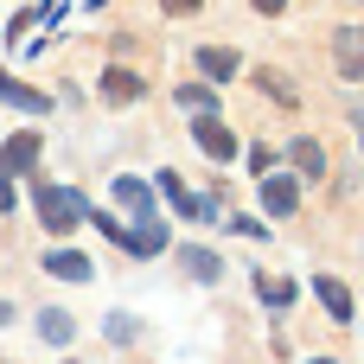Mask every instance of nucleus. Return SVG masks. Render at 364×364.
Instances as JSON below:
<instances>
[{"mask_svg": "<svg viewBox=\"0 0 364 364\" xmlns=\"http://www.w3.org/2000/svg\"><path fill=\"white\" fill-rule=\"evenodd\" d=\"M45 269H51V275H64V282H90V262H83L77 250H51V256H45Z\"/></svg>", "mask_w": 364, "mask_h": 364, "instance_id": "13", "label": "nucleus"}, {"mask_svg": "<svg viewBox=\"0 0 364 364\" xmlns=\"http://www.w3.org/2000/svg\"><path fill=\"white\" fill-rule=\"evenodd\" d=\"M192 134H198L205 160H230V154H237V134H230V128H224L218 115H198V128H192Z\"/></svg>", "mask_w": 364, "mask_h": 364, "instance_id": "5", "label": "nucleus"}, {"mask_svg": "<svg viewBox=\"0 0 364 364\" xmlns=\"http://www.w3.org/2000/svg\"><path fill=\"white\" fill-rule=\"evenodd\" d=\"M115 205L134 218V243H141V256H160V250H166V224H160V211H154V192H147L141 179H115Z\"/></svg>", "mask_w": 364, "mask_h": 364, "instance_id": "1", "label": "nucleus"}, {"mask_svg": "<svg viewBox=\"0 0 364 364\" xmlns=\"http://www.w3.org/2000/svg\"><path fill=\"white\" fill-rule=\"evenodd\" d=\"M288 154H294V166H301V173H314V179L326 173V154H320V141H294Z\"/></svg>", "mask_w": 364, "mask_h": 364, "instance_id": "15", "label": "nucleus"}, {"mask_svg": "<svg viewBox=\"0 0 364 364\" xmlns=\"http://www.w3.org/2000/svg\"><path fill=\"white\" fill-rule=\"evenodd\" d=\"M256 90H269V96H275V109H294V102H301L294 77H282V70H256Z\"/></svg>", "mask_w": 364, "mask_h": 364, "instance_id": "11", "label": "nucleus"}, {"mask_svg": "<svg viewBox=\"0 0 364 364\" xmlns=\"http://www.w3.org/2000/svg\"><path fill=\"white\" fill-rule=\"evenodd\" d=\"M0 96H6L13 109H26V115H45V109H51V96H38L32 83H19V77H6V70H0Z\"/></svg>", "mask_w": 364, "mask_h": 364, "instance_id": "8", "label": "nucleus"}, {"mask_svg": "<svg viewBox=\"0 0 364 364\" xmlns=\"http://www.w3.org/2000/svg\"><path fill=\"white\" fill-rule=\"evenodd\" d=\"M186 269L205 275V282H218V256H211V250H186Z\"/></svg>", "mask_w": 364, "mask_h": 364, "instance_id": "16", "label": "nucleus"}, {"mask_svg": "<svg viewBox=\"0 0 364 364\" xmlns=\"http://www.w3.org/2000/svg\"><path fill=\"white\" fill-rule=\"evenodd\" d=\"M250 6H256V13H282L288 0H250Z\"/></svg>", "mask_w": 364, "mask_h": 364, "instance_id": "22", "label": "nucleus"}, {"mask_svg": "<svg viewBox=\"0 0 364 364\" xmlns=\"http://www.w3.org/2000/svg\"><path fill=\"white\" fill-rule=\"evenodd\" d=\"M256 294H262L269 307H288V301H294V282H282V275H262V269H256Z\"/></svg>", "mask_w": 364, "mask_h": 364, "instance_id": "14", "label": "nucleus"}, {"mask_svg": "<svg viewBox=\"0 0 364 364\" xmlns=\"http://www.w3.org/2000/svg\"><path fill=\"white\" fill-rule=\"evenodd\" d=\"M0 166H6V173H32V166H38V134H6Z\"/></svg>", "mask_w": 364, "mask_h": 364, "instance_id": "6", "label": "nucleus"}, {"mask_svg": "<svg viewBox=\"0 0 364 364\" xmlns=\"http://www.w3.org/2000/svg\"><path fill=\"white\" fill-rule=\"evenodd\" d=\"M166 13H198V0H160Z\"/></svg>", "mask_w": 364, "mask_h": 364, "instance_id": "21", "label": "nucleus"}, {"mask_svg": "<svg viewBox=\"0 0 364 364\" xmlns=\"http://www.w3.org/2000/svg\"><path fill=\"white\" fill-rule=\"evenodd\" d=\"M0 326H6V301H0Z\"/></svg>", "mask_w": 364, "mask_h": 364, "instance_id": "23", "label": "nucleus"}, {"mask_svg": "<svg viewBox=\"0 0 364 364\" xmlns=\"http://www.w3.org/2000/svg\"><path fill=\"white\" fill-rule=\"evenodd\" d=\"M38 333H45L51 346H64V339H70V314H45V320H38Z\"/></svg>", "mask_w": 364, "mask_h": 364, "instance_id": "17", "label": "nucleus"}, {"mask_svg": "<svg viewBox=\"0 0 364 364\" xmlns=\"http://www.w3.org/2000/svg\"><path fill=\"white\" fill-rule=\"evenodd\" d=\"M250 166H256V179H262V173L275 166V147H250Z\"/></svg>", "mask_w": 364, "mask_h": 364, "instance_id": "19", "label": "nucleus"}, {"mask_svg": "<svg viewBox=\"0 0 364 364\" xmlns=\"http://www.w3.org/2000/svg\"><path fill=\"white\" fill-rule=\"evenodd\" d=\"M141 77L134 70H102V102H141Z\"/></svg>", "mask_w": 364, "mask_h": 364, "instance_id": "9", "label": "nucleus"}, {"mask_svg": "<svg viewBox=\"0 0 364 364\" xmlns=\"http://www.w3.org/2000/svg\"><path fill=\"white\" fill-rule=\"evenodd\" d=\"M160 192H166V198H173L186 218H211V205H205V198H192V192L179 186V173H160Z\"/></svg>", "mask_w": 364, "mask_h": 364, "instance_id": "12", "label": "nucleus"}, {"mask_svg": "<svg viewBox=\"0 0 364 364\" xmlns=\"http://www.w3.org/2000/svg\"><path fill=\"white\" fill-rule=\"evenodd\" d=\"M262 211L269 218H294L301 211V186L282 179V173H262Z\"/></svg>", "mask_w": 364, "mask_h": 364, "instance_id": "3", "label": "nucleus"}, {"mask_svg": "<svg viewBox=\"0 0 364 364\" xmlns=\"http://www.w3.org/2000/svg\"><path fill=\"white\" fill-rule=\"evenodd\" d=\"M0 211H13V173L0 166Z\"/></svg>", "mask_w": 364, "mask_h": 364, "instance_id": "20", "label": "nucleus"}, {"mask_svg": "<svg viewBox=\"0 0 364 364\" xmlns=\"http://www.w3.org/2000/svg\"><path fill=\"white\" fill-rule=\"evenodd\" d=\"M314 294L326 301V314H333V320H352V288H346L339 275H314Z\"/></svg>", "mask_w": 364, "mask_h": 364, "instance_id": "7", "label": "nucleus"}, {"mask_svg": "<svg viewBox=\"0 0 364 364\" xmlns=\"http://www.w3.org/2000/svg\"><path fill=\"white\" fill-rule=\"evenodd\" d=\"M198 70H205L211 83H224V77H237V51H224V45H205V51H198Z\"/></svg>", "mask_w": 364, "mask_h": 364, "instance_id": "10", "label": "nucleus"}, {"mask_svg": "<svg viewBox=\"0 0 364 364\" xmlns=\"http://www.w3.org/2000/svg\"><path fill=\"white\" fill-rule=\"evenodd\" d=\"M333 64H339V77H364V26H339Z\"/></svg>", "mask_w": 364, "mask_h": 364, "instance_id": "4", "label": "nucleus"}, {"mask_svg": "<svg viewBox=\"0 0 364 364\" xmlns=\"http://www.w3.org/2000/svg\"><path fill=\"white\" fill-rule=\"evenodd\" d=\"M38 218H45V230L64 237V230H77L90 211H83V198H77L70 186H38Z\"/></svg>", "mask_w": 364, "mask_h": 364, "instance_id": "2", "label": "nucleus"}, {"mask_svg": "<svg viewBox=\"0 0 364 364\" xmlns=\"http://www.w3.org/2000/svg\"><path fill=\"white\" fill-rule=\"evenodd\" d=\"M179 102H186L192 115H205V109H218V96H211V90H198V83H192V90H179Z\"/></svg>", "mask_w": 364, "mask_h": 364, "instance_id": "18", "label": "nucleus"}]
</instances>
